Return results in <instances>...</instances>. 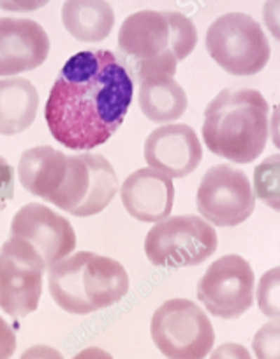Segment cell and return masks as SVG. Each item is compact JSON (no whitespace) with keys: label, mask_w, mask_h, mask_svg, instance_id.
<instances>
[{"label":"cell","mask_w":280,"mask_h":359,"mask_svg":"<svg viewBox=\"0 0 280 359\" xmlns=\"http://www.w3.org/2000/svg\"><path fill=\"white\" fill-rule=\"evenodd\" d=\"M196 205L203 219L212 226H240L254 213V189L241 169L217 164L203 176L196 194Z\"/></svg>","instance_id":"10"},{"label":"cell","mask_w":280,"mask_h":359,"mask_svg":"<svg viewBox=\"0 0 280 359\" xmlns=\"http://www.w3.org/2000/svg\"><path fill=\"white\" fill-rule=\"evenodd\" d=\"M269 134L276 150H280V102L273 108L272 122H269Z\"/></svg>","instance_id":"29"},{"label":"cell","mask_w":280,"mask_h":359,"mask_svg":"<svg viewBox=\"0 0 280 359\" xmlns=\"http://www.w3.org/2000/svg\"><path fill=\"white\" fill-rule=\"evenodd\" d=\"M16 352V334L13 327L0 317V359H11Z\"/></svg>","instance_id":"25"},{"label":"cell","mask_w":280,"mask_h":359,"mask_svg":"<svg viewBox=\"0 0 280 359\" xmlns=\"http://www.w3.org/2000/svg\"><path fill=\"white\" fill-rule=\"evenodd\" d=\"M15 196V169L0 157V201H9Z\"/></svg>","instance_id":"23"},{"label":"cell","mask_w":280,"mask_h":359,"mask_svg":"<svg viewBox=\"0 0 280 359\" xmlns=\"http://www.w3.org/2000/svg\"><path fill=\"white\" fill-rule=\"evenodd\" d=\"M150 334L168 359H205L215 344V331L201 306L175 298L154 312Z\"/></svg>","instance_id":"5"},{"label":"cell","mask_w":280,"mask_h":359,"mask_svg":"<svg viewBox=\"0 0 280 359\" xmlns=\"http://www.w3.org/2000/svg\"><path fill=\"white\" fill-rule=\"evenodd\" d=\"M201 158V141L196 130L185 123L159 127L145 141L147 164L169 178H183L194 172Z\"/></svg>","instance_id":"13"},{"label":"cell","mask_w":280,"mask_h":359,"mask_svg":"<svg viewBox=\"0 0 280 359\" xmlns=\"http://www.w3.org/2000/svg\"><path fill=\"white\" fill-rule=\"evenodd\" d=\"M196 294L212 316L220 319L244 316L254 303L252 266L241 255H222L206 269Z\"/></svg>","instance_id":"11"},{"label":"cell","mask_w":280,"mask_h":359,"mask_svg":"<svg viewBox=\"0 0 280 359\" xmlns=\"http://www.w3.org/2000/svg\"><path fill=\"white\" fill-rule=\"evenodd\" d=\"M210 359H252L251 352L240 344H222L220 347H217L212 352V358Z\"/></svg>","instance_id":"27"},{"label":"cell","mask_w":280,"mask_h":359,"mask_svg":"<svg viewBox=\"0 0 280 359\" xmlns=\"http://www.w3.org/2000/svg\"><path fill=\"white\" fill-rule=\"evenodd\" d=\"M72 359H115L109 352H106L105 348H99V347H86L83 348L81 352L74 355Z\"/></svg>","instance_id":"30"},{"label":"cell","mask_w":280,"mask_h":359,"mask_svg":"<svg viewBox=\"0 0 280 359\" xmlns=\"http://www.w3.org/2000/svg\"><path fill=\"white\" fill-rule=\"evenodd\" d=\"M258 306L266 317L280 320V266L268 269L259 278Z\"/></svg>","instance_id":"21"},{"label":"cell","mask_w":280,"mask_h":359,"mask_svg":"<svg viewBox=\"0 0 280 359\" xmlns=\"http://www.w3.org/2000/svg\"><path fill=\"white\" fill-rule=\"evenodd\" d=\"M50 0H0V9L11 13H32L44 8Z\"/></svg>","instance_id":"26"},{"label":"cell","mask_w":280,"mask_h":359,"mask_svg":"<svg viewBox=\"0 0 280 359\" xmlns=\"http://www.w3.org/2000/svg\"><path fill=\"white\" fill-rule=\"evenodd\" d=\"M11 236L29 241L41 254L46 268L69 257L76 248V233L71 222L41 203H29L16 212Z\"/></svg>","instance_id":"12"},{"label":"cell","mask_w":280,"mask_h":359,"mask_svg":"<svg viewBox=\"0 0 280 359\" xmlns=\"http://www.w3.org/2000/svg\"><path fill=\"white\" fill-rule=\"evenodd\" d=\"M20 359H64V355L50 345H34V347L27 348L20 355Z\"/></svg>","instance_id":"28"},{"label":"cell","mask_w":280,"mask_h":359,"mask_svg":"<svg viewBox=\"0 0 280 359\" xmlns=\"http://www.w3.org/2000/svg\"><path fill=\"white\" fill-rule=\"evenodd\" d=\"M268 111V102L258 90H222L205 109L206 148L234 164H251L265 151Z\"/></svg>","instance_id":"3"},{"label":"cell","mask_w":280,"mask_h":359,"mask_svg":"<svg viewBox=\"0 0 280 359\" xmlns=\"http://www.w3.org/2000/svg\"><path fill=\"white\" fill-rule=\"evenodd\" d=\"M67 168V155L51 147H34L23 151L18 162L22 187L32 196L51 203L62 185Z\"/></svg>","instance_id":"16"},{"label":"cell","mask_w":280,"mask_h":359,"mask_svg":"<svg viewBox=\"0 0 280 359\" xmlns=\"http://www.w3.org/2000/svg\"><path fill=\"white\" fill-rule=\"evenodd\" d=\"M48 285L64 312L88 316L113 306L129 292V275L116 259L76 252L50 268Z\"/></svg>","instance_id":"4"},{"label":"cell","mask_w":280,"mask_h":359,"mask_svg":"<svg viewBox=\"0 0 280 359\" xmlns=\"http://www.w3.org/2000/svg\"><path fill=\"white\" fill-rule=\"evenodd\" d=\"M124 208L140 222H161L171 215L175 185L169 176L154 168H143L126 178L122 185Z\"/></svg>","instance_id":"15"},{"label":"cell","mask_w":280,"mask_h":359,"mask_svg":"<svg viewBox=\"0 0 280 359\" xmlns=\"http://www.w3.org/2000/svg\"><path fill=\"white\" fill-rule=\"evenodd\" d=\"M39 94L25 78L0 79V136H16L36 122Z\"/></svg>","instance_id":"17"},{"label":"cell","mask_w":280,"mask_h":359,"mask_svg":"<svg viewBox=\"0 0 280 359\" xmlns=\"http://www.w3.org/2000/svg\"><path fill=\"white\" fill-rule=\"evenodd\" d=\"M44 264L27 240L11 236L0 248V309L11 317L36 312L43 294Z\"/></svg>","instance_id":"9"},{"label":"cell","mask_w":280,"mask_h":359,"mask_svg":"<svg viewBox=\"0 0 280 359\" xmlns=\"http://www.w3.org/2000/svg\"><path fill=\"white\" fill-rule=\"evenodd\" d=\"M138 101L141 113L155 123L176 122L189 106L185 90L173 76H152L140 81Z\"/></svg>","instance_id":"19"},{"label":"cell","mask_w":280,"mask_h":359,"mask_svg":"<svg viewBox=\"0 0 280 359\" xmlns=\"http://www.w3.org/2000/svg\"><path fill=\"white\" fill-rule=\"evenodd\" d=\"M198 44V30L191 18L175 11H138L127 16L119 32L120 64L131 69V78L143 81L152 76L176 74Z\"/></svg>","instance_id":"2"},{"label":"cell","mask_w":280,"mask_h":359,"mask_svg":"<svg viewBox=\"0 0 280 359\" xmlns=\"http://www.w3.org/2000/svg\"><path fill=\"white\" fill-rule=\"evenodd\" d=\"M119 189L113 165L99 154L67 155L62 185L51 205L74 217H92L108 208Z\"/></svg>","instance_id":"8"},{"label":"cell","mask_w":280,"mask_h":359,"mask_svg":"<svg viewBox=\"0 0 280 359\" xmlns=\"http://www.w3.org/2000/svg\"><path fill=\"white\" fill-rule=\"evenodd\" d=\"M50 37L34 20L0 18V78L34 71L46 62Z\"/></svg>","instance_id":"14"},{"label":"cell","mask_w":280,"mask_h":359,"mask_svg":"<svg viewBox=\"0 0 280 359\" xmlns=\"http://www.w3.org/2000/svg\"><path fill=\"white\" fill-rule=\"evenodd\" d=\"M254 196L280 212V154L269 155L254 169Z\"/></svg>","instance_id":"20"},{"label":"cell","mask_w":280,"mask_h":359,"mask_svg":"<svg viewBox=\"0 0 280 359\" xmlns=\"http://www.w3.org/2000/svg\"><path fill=\"white\" fill-rule=\"evenodd\" d=\"M262 20L276 41H280V0H266L262 6Z\"/></svg>","instance_id":"24"},{"label":"cell","mask_w":280,"mask_h":359,"mask_svg":"<svg viewBox=\"0 0 280 359\" xmlns=\"http://www.w3.org/2000/svg\"><path fill=\"white\" fill-rule=\"evenodd\" d=\"M62 23L74 39L99 43L112 34L115 13L106 0H65Z\"/></svg>","instance_id":"18"},{"label":"cell","mask_w":280,"mask_h":359,"mask_svg":"<svg viewBox=\"0 0 280 359\" xmlns=\"http://www.w3.org/2000/svg\"><path fill=\"white\" fill-rule=\"evenodd\" d=\"M258 359H280V320H269L258 330L252 340Z\"/></svg>","instance_id":"22"},{"label":"cell","mask_w":280,"mask_h":359,"mask_svg":"<svg viewBox=\"0 0 280 359\" xmlns=\"http://www.w3.org/2000/svg\"><path fill=\"white\" fill-rule=\"evenodd\" d=\"M206 50L233 76H254L269 60V43L261 25L245 13L219 16L206 32Z\"/></svg>","instance_id":"6"},{"label":"cell","mask_w":280,"mask_h":359,"mask_svg":"<svg viewBox=\"0 0 280 359\" xmlns=\"http://www.w3.org/2000/svg\"><path fill=\"white\" fill-rule=\"evenodd\" d=\"M217 233L198 215L168 217L155 224L145 238L148 261L161 268L198 266L217 250Z\"/></svg>","instance_id":"7"},{"label":"cell","mask_w":280,"mask_h":359,"mask_svg":"<svg viewBox=\"0 0 280 359\" xmlns=\"http://www.w3.org/2000/svg\"><path fill=\"white\" fill-rule=\"evenodd\" d=\"M133 95L134 79L113 51H79L58 72L44 106V120L62 147L90 151L120 129Z\"/></svg>","instance_id":"1"}]
</instances>
